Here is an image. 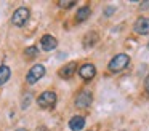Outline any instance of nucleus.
<instances>
[{
	"label": "nucleus",
	"mask_w": 149,
	"mask_h": 131,
	"mask_svg": "<svg viewBox=\"0 0 149 131\" xmlns=\"http://www.w3.org/2000/svg\"><path fill=\"white\" fill-rule=\"evenodd\" d=\"M130 62V56L125 53H120L117 54V56H114L112 59L109 61V70L111 72H120V70H123L127 66H128Z\"/></svg>",
	"instance_id": "nucleus-1"
},
{
	"label": "nucleus",
	"mask_w": 149,
	"mask_h": 131,
	"mask_svg": "<svg viewBox=\"0 0 149 131\" xmlns=\"http://www.w3.org/2000/svg\"><path fill=\"white\" fill-rule=\"evenodd\" d=\"M43 75H45V67H43L42 64H36V66H32L31 70L27 72L26 82L29 83V85H34V83H37Z\"/></svg>",
	"instance_id": "nucleus-2"
},
{
	"label": "nucleus",
	"mask_w": 149,
	"mask_h": 131,
	"mask_svg": "<svg viewBox=\"0 0 149 131\" xmlns=\"http://www.w3.org/2000/svg\"><path fill=\"white\" fill-rule=\"evenodd\" d=\"M27 19H29V10H27L26 6L18 8L16 11L13 13V16H11V22H13V26H16V27H21L23 24H26Z\"/></svg>",
	"instance_id": "nucleus-3"
},
{
	"label": "nucleus",
	"mask_w": 149,
	"mask_h": 131,
	"mask_svg": "<svg viewBox=\"0 0 149 131\" xmlns=\"http://www.w3.org/2000/svg\"><path fill=\"white\" fill-rule=\"evenodd\" d=\"M37 104L43 109H48V107H53L56 104V94L53 91H45L39 96L37 99Z\"/></svg>",
	"instance_id": "nucleus-4"
},
{
	"label": "nucleus",
	"mask_w": 149,
	"mask_h": 131,
	"mask_svg": "<svg viewBox=\"0 0 149 131\" xmlns=\"http://www.w3.org/2000/svg\"><path fill=\"white\" fill-rule=\"evenodd\" d=\"M91 101H93V96H91V93H90V91H82L80 94L75 98V107L85 109V107H88V105L91 104Z\"/></svg>",
	"instance_id": "nucleus-5"
},
{
	"label": "nucleus",
	"mask_w": 149,
	"mask_h": 131,
	"mask_svg": "<svg viewBox=\"0 0 149 131\" xmlns=\"http://www.w3.org/2000/svg\"><path fill=\"white\" fill-rule=\"evenodd\" d=\"M133 29H135V32H136V34H139V35L149 34V19L144 18V16L138 18V19L135 21V26H133Z\"/></svg>",
	"instance_id": "nucleus-6"
},
{
	"label": "nucleus",
	"mask_w": 149,
	"mask_h": 131,
	"mask_svg": "<svg viewBox=\"0 0 149 131\" xmlns=\"http://www.w3.org/2000/svg\"><path fill=\"white\" fill-rule=\"evenodd\" d=\"M79 75H80L84 80H91L95 75H96V67H95L93 64H90V62L84 64V66L79 69Z\"/></svg>",
	"instance_id": "nucleus-7"
},
{
	"label": "nucleus",
	"mask_w": 149,
	"mask_h": 131,
	"mask_svg": "<svg viewBox=\"0 0 149 131\" xmlns=\"http://www.w3.org/2000/svg\"><path fill=\"white\" fill-rule=\"evenodd\" d=\"M40 46H42L43 51H52L58 46V40L53 35H43L42 42H40Z\"/></svg>",
	"instance_id": "nucleus-8"
},
{
	"label": "nucleus",
	"mask_w": 149,
	"mask_h": 131,
	"mask_svg": "<svg viewBox=\"0 0 149 131\" xmlns=\"http://www.w3.org/2000/svg\"><path fill=\"white\" fill-rule=\"evenodd\" d=\"M75 70H77V62H69V64H66L64 67H61L58 73H59L61 78H71Z\"/></svg>",
	"instance_id": "nucleus-9"
},
{
	"label": "nucleus",
	"mask_w": 149,
	"mask_h": 131,
	"mask_svg": "<svg viewBox=\"0 0 149 131\" xmlns=\"http://www.w3.org/2000/svg\"><path fill=\"white\" fill-rule=\"evenodd\" d=\"M84 126H85V118L82 115H75V117H72L69 120V128L72 131H80Z\"/></svg>",
	"instance_id": "nucleus-10"
},
{
	"label": "nucleus",
	"mask_w": 149,
	"mask_h": 131,
	"mask_svg": "<svg viewBox=\"0 0 149 131\" xmlns=\"http://www.w3.org/2000/svg\"><path fill=\"white\" fill-rule=\"evenodd\" d=\"M90 13H91L90 6H80V8L77 10V15H75V19H77L79 22H82V21H85V19H88V18H90Z\"/></svg>",
	"instance_id": "nucleus-11"
},
{
	"label": "nucleus",
	"mask_w": 149,
	"mask_h": 131,
	"mask_svg": "<svg viewBox=\"0 0 149 131\" xmlns=\"http://www.w3.org/2000/svg\"><path fill=\"white\" fill-rule=\"evenodd\" d=\"M96 42H98V34L96 32H88V34L85 35V38H84V46L90 48V46H93Z\"/></svg>",
	"instance_id": "nucleus-12"
},
{
	"label": "nucleus",
	"mask_w": 149,
	"mask_h": 131,
	"mask_svg": "<svg viewBox=\"0 0 149 131\" xmlns=\"http://www.w3.org/2000/svg\"><path fill=\"white\" fill-rule=\"evenodd\" d=\"M11 75V70L8 66H0V85H3V83L8 82V78H10Z\"/></svg>",
	"instance_id": "nucleus-13"
},
{
	"label": "nucleus",
	"mask_w": 149,
	"mask_h": 131,
	"mask_svg": "<svg viewBox=\"0 0 149 131\" xmlns=\"http://www.w3.org/2000/svg\"><path fill=\"white\" fill-rule=\"evenodd\" d=\"M37 53H39V50H37L36 46H29V48H26V51H24L26 58H34V56H37Z\"/></svg>",
	"instance_id": "nucleus-14"
},
{
	"label": "nucleus",
	"mask_w": 149,
	"mask_h": 131,
	"mask_svg": "<svg viewBox=\"0 0 149 131\" xmlns=\"http://www.w3.org/2000/svg\"><path fill=\"white\" fill-rule=\"evenodd\" d=\"M59 5H61L63 8H71L72 5H75V2H59Z\"/></svg>",
	"instance_id": "nucleus-15"
},
{
	"label": "nucleus",
	"mask_w": 149,
	"mask_h": 131,
	"mask_svg": "<svg viewBox=\"0 0 149 131\" xmlns=\"http://www.w3.org/2000/svg\"><path fill=\"white\" fill-rule=\"evenodd\" d=\"M144 88H146V91L149 93V73H148V77H146V80H144Z\"/></svg>",
	"instance_id": "nucleus-16"
},
{
	"label": "nucleus",
	"mask_w": 149,
	"mask_h": 131,
	"mask_svg": "<svg viewBox=\"0 0 149 131\" xmlns=\"http://www.w3.org/2000/svg\"><path fill=\"white\" fill-rule=\"evenodd\" d=\"M36 131H48V128H47V126H39Z\"/></svg>",
	"instance_id": "nucleus-17"
},
{
	"label": "nucleus",
	"mask_w": 149,
	"mask_h": 131,
	"mask_svg": "<svg viewBox=\"0 0 149 131\" xmlns=\"http://www.w3.org/2000/svg\"><path fill=\"white\" fill-rule=\"evenodd\" d=\"M148 6H149V2H146V3H141V10H143V8H148Z\"/></svg>",
	"instance_id": "nucleus-18"
},
{
	"label": "nucleus",
	"mask_w": 149,
	"mask_h": 131,
	"mask_svg": "<svg viewBox=\"0 0 149 131\" xmlns=\"http://www.w3.org/2000/svg\"><path fill=\"white\" fill-rule=\"evenodd\" d=\"M16 131H27V130H26V128H18Z\"/></svg>",
	"instance_id": "nucleus-19"
}]
</instances>
